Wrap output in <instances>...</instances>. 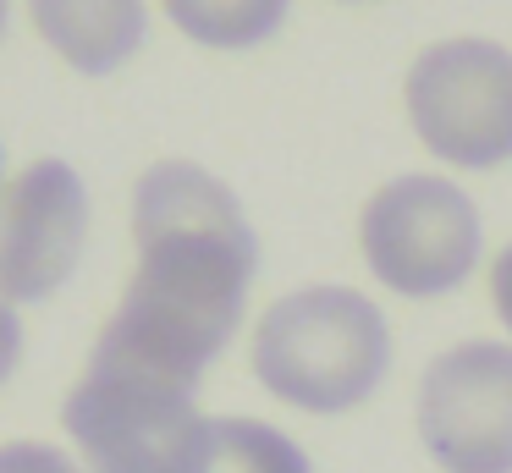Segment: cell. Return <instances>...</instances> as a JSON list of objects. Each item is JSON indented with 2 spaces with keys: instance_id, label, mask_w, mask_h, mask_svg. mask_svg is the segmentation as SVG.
Wrapping results in <instances>:
<instances>
[{
  "instance_id": "cell-1",
  "label": "cell",
  "mask_w": 512,
  "mask_h": 473,
  "mask_svg": "<svg viewBox=\"0 0 512 473\" xmlns=\"http://www.w3.org/2000/svg\"><path fill=\"white\" fill-rule=\"evenodd\" d=\"M138 270L105 319L89 363L138 369L199 391L243 319L259 242L237 193L204 165L160 160L133 187Z\"/></svg>"
},
{
  "instance_id": "cell-2",
  "label": "cell",
  "mask_w": 512,
  "mask_h": 473,
  "mask_svg": "<svg viewBox=\"0 0 512 473\" xmlns=\"http://www.w3.org/2000/svg\"><path fill=\"white\" fill-rule=\"evenodd\" d=\"M254 374L303 413H347L369 402L391 369V325L353 286H303L259 314Z\"/></svg>"
},
{
  "instance_id": "cell-3",
  "label": "cell",
  "mask_w": 512,
  "mask_h": 473,
  "mask_svg": "<svg viewBox=\"0 0 512 473\" xmlns=\"http://www.w3.org/2000/svg\"><path fill=\"white\" fill-rule=\"evenodd\" d=\"M61 424L94 473H199L210 440V418L193 407V391L111 363H89Z\"/></svg>"
},
{
  "instance_id": "cell-4",
  "label": "cell",
  "mask_w": 512,
  "mask_h": 473,
  "mask_svg": "<svg viewBox=\"0 0 512 473\" xmlns=\"http://www.w3.org/2000/svg\"><path fill=\"white\" fill-rule=\"evenodd\" d=\"M479 209L446 176H397L369 193L358 215V248L375 281L402 297H441L479 264Z\"/></svg>"
},
{
  "instance_id": "cell-5",
  "label": "cell",
  "mask_w": 512,
  "mask_h": 473,
  "mask_svg": "<svg viewBox=\"0 0 512 473\" xmlns=\"http://www.w3.org/2000/svg\"><path fill=\"white\" fill-rule=\"evenodd\" d=\"M402 99L430 154L463 171L512 160V50L496 39H441L419 50Z\"/></svg>"
},
{
  "instance_id": "cell-6",
  "label": "cell",
  "mask_w": 512,
  "mask_h": 473,
  "mask_svg": "<svg viewBox=\"0 0 512 473\" xmlns=\"http://www.w3.org/2000/svg\"><path fill=\"white\" fill-rule=\"evenodd\" d=\"M413 418L441 473H512V347H446L424 369Z\"/></svg>"
},
{
  "instance_id": "cell-7",
  "label": "cell",
  "mask_w": 512,
  "mask_h": 473,
  "mask_svg": "<svg viewBox=\"0 0 512 473\" xmlns=\"http://www.w3.org/2000/svg\"><path fill=\"white\" fill-rule=\"evenodd\" d=\"M89 242V187L67 160H34L0 193V297L45 303L72 281Z\"/></svg>"
},
{
  "instance_id": "cell-8",
  "label": "cell",
  "mask_w": 512,
  "mask_h": 473,
  "mask_svg": "<svg viewBox=\"0 0 512 473\" xmlns=\"http://www.w3.org/2000/svg\"><path fill=\"white\" fill-rule=\"evenodd\" d=\"M39 39L72 66V72L105 77L133 61L149 33L144 0H28Z\"/></svg>"
},
{
  "instance_id": "cell-9",
  "label": "cell",
  "mask_w": 512,
  "mask_h": 473,
  "mask_svg": "<svg viewBox=\"0 0 512 473\" xmlns=\"http://www.w3.org/2000/svg\"><path fill=\"white\" fill-rule=\"evenodd\" d=\"M199 473H309V457L276 424H259V418H210Z\"/></svg>"
},
{
  "instance_id": "cell-10",
  "label": "cell",
  "mask_w": 512,
  "mask_h": 473,
  "mask_svg": "<svg viewBox=\"0 0 512 473\" xmlns=\"http://www.w3.org/2000/svg\"><path fill=\"white\" fill-rule=\"evenodd\" d=\"M292 0H166L171 22L210 50H254L287 22Z\"/></svg>"
},
{
  "instance_id": "cell-11",
  "label": "cell",
  "mask_w": 512,
  "mask_h": 473,
  "mask_svg": "<svg viewBox=\"0 0 512 473\" xmlns=\"http://www.w3.org/2000/svg\"><path fill=\"white\" fill-rule=\"evenodd\" d=\"M0 473H78V462L61 457L45 440H6L0 446Z\"/></svg>"
},
{
  "instance_id": "cell-12",
  "label": "cell",
  "mask_w": 512,
  "mask_h": 473,
  "mask_svg": "<svg viewBox=\"0 0 512 473\" xmlns=\"http://www.w3.org/2000/svg\"><path fill=\"white\" fill-rule=\"evenodd\" d=\"M17 358H23V325H17L12 303H6V297H0V385L12 380Z\"/></svg>"
},
{
  "instance_id": "cell-13",
  "label": "cell",
  "mask_w": 512,
  "mask_h": 473,
  "mask_svg": "<svg viewBox=\"0 0 512 473\" xmlns=\"http://www.w3.org/2000/svg\"><path fill=\"white\" fill-rule=\"evenodd\" d=\"M490 303H496L501 325L512 330V242L496 253V264H490Z\"/></svg>"
},
{
  "instance_id": "cell-14",
  "label": "cell",
  "mask_w": 512,
  "mask_h": 473,
  "mask_svg": "<svg viewBox=\"0 0 512 473\" xmlns=\"http://www.w3.org/2000/svg\"><path fill=\"white\" fill-rule=\"evenodd\" d=\"M0 33H6V0H0Z\"/></svg>"
}]
</instances>
